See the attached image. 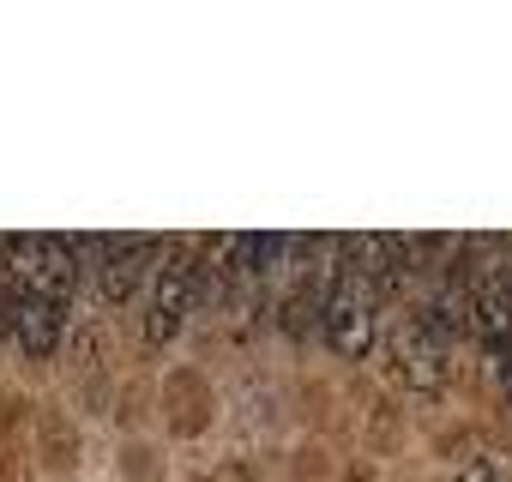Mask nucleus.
Segmentation results:
<instances>
[{"mask_svg":"<svg viewBox=\"0 0 512 482\" xmlns=\"http://www.w3.org/2000/svg\"><path fill=\"white\" fill-rule=\"evenodd\" d=\"M205 296V272L193 254H157L151 284H145V344H175Z\"/></svg>","mask_w":512,"mask_h":482,"instance_id":"f257e3e1","label":"nucleus"},{"mask_svg":"<svg viewBox=\"0 0 512 482\" xmlns=\"http://www.w3.org/2000/svg\"><path fill=\"white\" fill-rule=\"evenodd\" d=\"M452 482H506V476H500V470H494L488 458H476V464H464V470H458Z\"/></svg>","mask_w":512,"mask_h":482,"instance_id":"0eeeda50","label":"nucleus"},{"mask_svg":"<svg viewBox=\"0 0 512 482\" xmlns=\"http://www.w3.org/2000/svg\"><path fill=\"white\" fill-rule=\"evenodd\" d=\"M470 326H476V338H482L494 356H512V278L488 272V278L470 290Z\"/></svg>","mask_w":512,"mask_h":482,"instance_id":"39448f33","label":"nucleus"},{"mask_svg":"<svg viewBox=\"0 0 512 482\" xmlns=\"http://www.w3.org/2000/svg\"><path fill=\"white\" fill-rule=\"evenodd\" d=\"M320 338L338 350V356H368L374 350V338H380V296L362 284V278H350V272H338L332 284H326V296H320Z\"/></svg>","mask_w":512,"mask_h":482,"instance_id":"f03ea898","label":"nucleus"},{"mask_svg":"<svg viewBox=\"0 0 512 482\" xmlns=\"http://www.w3.org/2000/svg\"><path fill=\"white\" fill-rule=\"evenodd\" d=\"M79 260H91V284H97L103 302H133V296L151 284L157 248H151L145 235H103L91 254L79 248Z\"/></svg>","mask_w":512,"mask_h":482,"instance_id":"20e7f679","label":"nucleus"},{"mask_svg":"<svg viewBox=\"0 0 512 482\" xmlns=\"http://www.w3.org/2000/svg\"><path fill=\"white\" fill-rule=\"evenodd\" d=\"M386 350H392V362H398L404 386H416V392H440V380H446V350H452V332L434 320V308H428V302H416V308H404V314L392 320V338H386Z\"/></svg>","mask_w":512,"mask_h":482,"instance_id":"7ed1b4c3","label":"nucleus"},{"mask_svg":"<svg viewBox=\"0 0 512 482\" xmlns=\"http://www.w3.org/2000/svg\"><path fill=\"white\" fill-rule=\"evenodd\" d=\"M61 332H67V308H55L43 296H25L13 308V338L25 344V356H49L61 344Z\"/></svg>","mask_w":512,"mask_h":482,"instance_id":"423d86ee","label":"nucleus"}]
</instances>
